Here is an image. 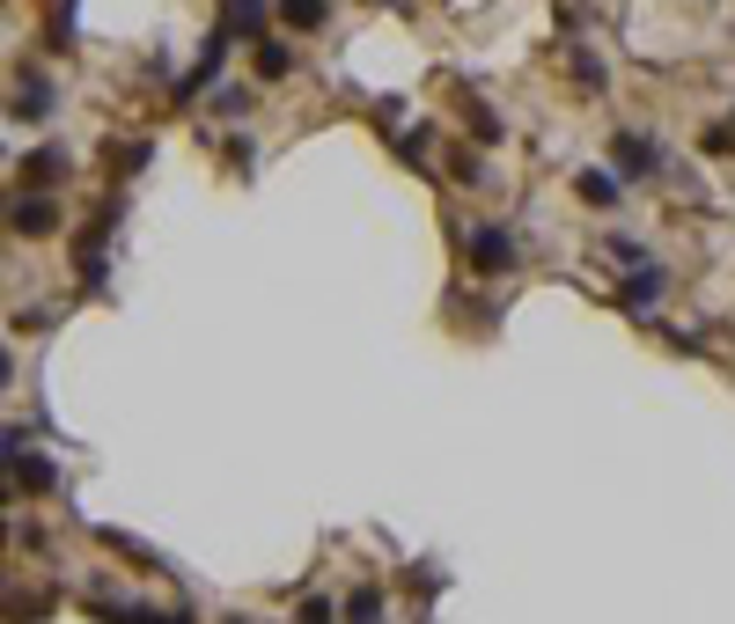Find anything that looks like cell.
<instances>
[{
  "instance_id": "ba28073f",
  "label": "cell",
  "mask_w": 735,
  "mask_h": 624,
  "mask_svg": "<svg viewBox=\"0 0 735 624\" xmlns=\"http://www.w3.org/2000/svg\"><path fill=\"white\" fill-rule=\"evenodd\" d=\"M23 177H30V184H37V192H45V184H59V177H67V155H59V147H30Z\"/></svg>"
},
{
  "instance_id": "3957f363",
  "label": "cell",
  "mask_w": 735,
  "mask_h": 624,
  "mask_svg": "<svg viewBox=\"0 0 735 624\" xmlns=\"http://www.w3.org/2000/svg\"><path fill=\"white\" fill-rule=\"evenodd\" d=\"M8 478H15V492H52V463H45V456H30L23 433L8 441Z\"/></svg>"
},
{
  "instance_id": "30bf717a",
  "label": "cell",
  "mask_w": 735,
  "mask_h": 624,
  "mask_svg": "<svg viewBox=\"0 0 735 624\" xmlns=\"http://www.w3.org/2000/svg\"><path fill=\"white\" fill-rule=\"evenodd\" d=\"M250 67H258V81H280V73L294 67V52L272 45V37H258V45H250Z\"/></svg>"
},
{
  "instance_id": "52a82bcc",
  "label": "cell",
  "mask_w": 735,
  "mask_h": 624,
  "mask_svg": "<svg viewBox=\"0 0 735 624\" xmlns=\"http://www.w3.org/2000/svg\"><path fill=\"white\" fill-rule=\"evenodd\" d=\"M220 23L258 45V37H265V0H220Z\"/></svg>"
},
{
  "instance_id": "5b68a950",
  "label": "cell",
  "mask_w": 735,
  "mask_h": 624,
  "mask_svg": "<svg viewBox=\"0 0 735 624\" xmlns=\"http://www.w3.org/2000/svg\"><path fill=\"white\" fill-rule=\"evenodd\" d=\"M662 287H669V272H662V264H640V272H625V280H618V309H647Z\"/></svg>"
},
{
  "instance_id": "7a4b0ae2",
  "label": "cell",
  "mask_w": 735,
  "mask_h": 624,
  "mask_svg": "<svg viewBox=\"0 0 735 624\" xmlns=\"http://www.w3.org/2000/svg\"><path fill=\"white\" fill-rule=\"evenodd\" d=\"M8 228H15V236H52V228H59V206H52V192H15V206H8Z\"/></svg>"
},
{
  "instance_id": "277c9868",
  "label": "cell",
  "mask_w": 735,
  "mask_h": 624,
  "mask_svg": "<svg viewBox=\"0 0 735 624\" xmlns=\"http://www.w3.org/2000/svg\"><path fill=\"white\" fill-rule=\"evenodd\" d=\"M611 162H618V177L633 184V177H655L662 155H655V140H640V133H618V140H611Z\"/></svg>"
},
{
  "instance_id": "9a60e30c",
  "label": "cell",
  "mask_w": 735,
  "mask_h": 624,
  "mask_svg": "<svg viewBox=\"0 0 735 624\" xmlns=\"http://www.w3.org/2000/svg\"><path fill=\"white\" fill-rule=\"evenodd\" d=\"M214 111H220V118H244V111H250V97H244V89H220V97H214Z\"/></svg>"
},
{
  "instance_id": "4fadbf2b",
  "label": "cell",
  "mask_w": 735,
  "mask_h": 624,
  "mask_svg": "<svg viewBox=\"0 0 735 624\" xmlns=\"http://www.w3.org/2000/svg\"><path fill=\"white\" fill-rule=\"evenodd\" d=\"M111 155H118V177H140L155 147H147V140H125V147H111Z\"/></svg>"
},
{
  "instance_id": "5bb4252c",
  "label": "cell",
  "mask_w": 735,
  "mask_h": 624,
  "mask_svg": "<svg viewBox=\"0 0 735 624\" xmlns=\"http://www.w3.org/2000/svg\"><path fill=\"white\" fill-rule=\"evenodd\" d=\"M294 624H339V610H331V595H309V602H302V617H294Z\"/></svg>"
},
{
  "instance_id": "2e32d148",
  "label": "cell",
  "mask_w": 735,
  "mask_h": 624,
  "mask_svg": "<svg viewBox=\"0 0 735 624\" xmlns=\"http://www.w3.org/2000/svg\"><path fill=\"white\" fill-rule=\"evenodd\" d=\"M449 169H456V177H464V184H478V177H486V169H478V155H471V147H456V155H449Z\"/></svg>"
},
{
  "instance_id": "9c48e42d",
  "label": "cell",
  "mask_w": 735,
  "mask_h": 624,
  "mask_svg": "<svg viewBox=\"0 0 735 624\" xmlns=\"http://www.w3.org/2000/svg\"><path fill=\"white\" fill-rule=\"evenodd\" d=\"M8 111H15V118H45V111H52V89L37 81V73H23V81H15V103H8Z\"/></svg>"
},
{
  "instance_id": "6da1fadb",
  "label": "cell",
  "mask_w": 735,
  "mask_h": 624,
  "mask_svg": "<svg viewBox=\"0 0 735 624\" xmlns=\"http://www.w3.org/2000/svg\"><path fill=\"white\" fill-rule=\"evenodd\" d=\"M471 272H478V280H508L514 272V236L508 228H478V236H471Z\"/></svg>"
},
{
  "instance_id": "8fae6325",
  "label": "cell",
  "mask_w": 735,
  "mask_h": 624,
  "mask_svg": "<svg viewBox=\"0 0 735 624\" xmlns=\"http://www.w3.org/2000/svg\"><path fill=\"white\" fill-rule=\"evenodd\" d=\"M331 15V0H280V23L287 30H317Z\"/></svg>"
},
{
  "instance_id": "8992f818",
  "label": "cell",
  "mask_w": 735,
  "mask_h": 624,
  "mask_svg": "<svg viewBox=\"0 0 735 624\" xmlns=\"http://www.w3.org/2000/svg\"><path fill=\"white\" fill-rule=\"evenodd\" d=\"M574 192H581V206H618L625 177H618V169H581V177H574Z\"/></svg>"
},
{
  "instance_id": "7c38bea8",
  "label": "cell",
  "mask_w": 735,
  "mask_h": 624,
  "mask_svg": "<svg viewBox=\"0 0 735 624\" xmlns=\"http://www.w3.org/2000/svg\"><path fill=\"white\" fill-rule=\"evenodd\" d=\"M346 617H353V624H383V595H375V588H361V595L346 602Z\"/></svg>"
}]
</instances>
